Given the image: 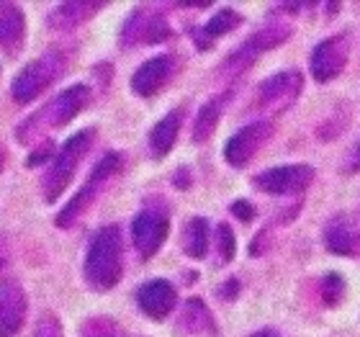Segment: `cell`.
<instances>
[{
  "mask_svg": "<svg viewBox=\"0 0 360 337\" xmlns=\"http://www.w3.org/2000/svg\"><path fill=\"white\" fill-rule=\"evenodd\" d=\"M270 134H273V124L268 119L252 121L248 127H242L224 144V160L232 167H245L257 152L263 150V144L270 139Z\"/></svg>",
  "mask_w": 360,
  "mask_h": 337,
  "instance_id": "obj_9",
  "label": "cell"
},
{
  "mask_svg": "<svg viewBox=\"0 0 360 337\" xmlns=\"http://www.w3.org/2000/svg\"><path fill=\"white\" fill-rule=\"evenodd\" d=\"M175 301H178V291H175V286L170 281H165V278L147 281L136 291V304L152 319H165L175 309Z\"/></svg>",
  "mask_w": 360,
  "mask_h": 337,
  "instance_id": "obj_13",
  "label": "cell"
},
{
  "mask_svg": "<svg viewBox=\"0 0 360 337\" xmlns=\"http://www.w3.org/2000/svg\"><path fill=\"white\" fill-rule=\"evenodd\" d=\"M80 337H119V327L108 317H90L83 322Z\"/></svg>",
  "mask_w": 360,
  "mask_h": 337,
  "instance_id": "obj_24",
  "label": "cell"
},
{
  "mask_svg": "<svg viewBox=\"0 0 360 337\" xmlns=\"http://www.w3.org/2000/svg\"><path fill=\"white\" fill-rule=\"evenodd\" d=\"M252 337H278L276 332H257V335H252Z\"/></svg>",
  "mask_w": 360,
  "mask_h": 337,
  "instance_id": "obj_31",
  "label": "cell"
},
{
  "mask_svg": "<svg viewBox=\"0 0 360 337\" xmlns=\"http://www.w3.org/2000/svg\"><path fill=\"white\" fill-rule=\"evenodd\" d=\"M350 165H347V170L350 172H358L360 170V142L355 144V150H353V155H350V160H347Z\"/></svg>",
  "mask_w": 360,
  "mask_h": 337,
  "instance_id": "obj_29",
  "label": "cell"
},
{
  "mask_svg": "<svg viewBox=\"0 0 360 337\" xmlns=\"http://www.w3.org/2000/svg\"><path fill=\"white\" fill-rule=\"evenodd\" d=\"M314 180V167L311 165H281L255 175V186L265 193L273 196H291L307 191Z\"/></svg>",
  "mask_w": 360,
  "mask_h": 337,
  "instance_id": "obj_10",
  "label": "cell"
},
{
  "mask_svg": "<svg viewBox=\"0 0 360 337\" xmlns=\"http://www.w3.org/2000/svg\"><path fill=\"white\" fill-rule=\"evenodd\" d=\"M224 286H226V291H219V296H226V299H232L234 293H237V281L232 278V281H226Z\"/></svg>",
  "mask_w": 360,
  "mask_h": 337,
  "instance_id": "obj_30",
  "label": "cell"
},
{
  "mask_svg": "<svg viewBox=\"0 0 360 337\" xmlns=\"http://www.w3.org/2000/svg\"><path fill=\"white\" fill-rule=\"evenodd\" d=\"M229 98H232V90H224V93L211 98L209 103L201 106V111H198L193 124V142L201 144L214 134V129H217L219 119H221V113H224L226 103H229Z\"/></svg>",
  "mask_w": 360,
  "mask_h": 337,
  "instance_id": "obj_20",
  "label": "cell"
},
{
  "mask_svg": "<svg viewBox=\"0 0 360 337\" xmlns=\"http://www.w3.org/2000/svg\"><path fill=\"white\" fill-rule=\"evenodd\" d=\"M288 37H291V29L283 26V23H270L265 29L255 31L252 37L245 39V42L226 57L224 65H221V72L240 75V72H245L260 54L268 52V49H273V46H278V44H283Z\"/></svg>",
  "mask_w": 360,
  "mask_h": 337,
  "instance_id": "obj_6",
  "label": "cell"
},
{
  "mask_svg": "<svg viewBox=\"0 0 360 337\" xmlns=\"http://www.w3.org/2000/svg\"><path fill=\"white\" fill-rule=\"evenodd\" d=\"M65 68H68L65 54H62L60 49H46L39 60L29 62V65L13 77V85H11L13 101L21 106L31 103L34 98L41 96V93L65 72Z\"/></svg>",
  "mask_w": 360,
  "mask_h": 337,
  "instance_id": "obj_4",
  "label": "cell"
},
{
  "mask_svg": "<svg viewBox=\"0 0 360 337\" xmlns=\"http://www.w3.org/2000/svg\"><path fill=\"white\" fill-rule=\"evenodd\" d=\"M90 101V88L88 85H70L62 93H57V98H52L44 108H39L34 116L26 119L23 127L15 129V136L23 144H31L39 134H44L49 129L65 127L72 116L83 111Z\"/></svg>",
  "mask_w": 360,
  "mask_h": 337,
  "instance_id": "obj_2",
  "label": "cell"
},
{
  "mask_svg": "<svg viewBox=\"0 0 360 337\" xmlns=\"http://www.w3.org/2000/svg\"><path fill=\"white\" fill-rule=\"evenodd\" d=\"M347 57H350V39H347V34L324 39L322 44H316L314 52H311V75L319 83H330L345 70Z\"/></svg>",
  "mask_w": 360,
  "mask_h": 337,
  "instance_id": "obj_11",
  "label": "cell"
},
{
  "mask_svg": "<svg viewBox=\"0 0 360 337\" xmlns=\"http://www.w3.org/2000/svg\"><path fill=\"white\" fill-rule=\"evenodd\" d=\"M34 337H62V330H60V322L54 319V317H44L41 322H39L37 332Z\"/></svg>",
  "mask_w": 360,
  "mask_h": 337,
  "instance_id": "obj_27",
  "label": "cell"
},
{
  "mask_svg": "<svg viewBox=\"0 0 360 337\" xmlns=\"http://www.w3.org/2000/svg\"><path fill=\"white\" fill-rule=\"evenodd\" d=\"M324 240L327 248L338 255H355L360 253V234L345 217H335L324 229Z\"/></svg>",
  "mask_w": 360,
  "mask_h": 337,
  "instance_id": "obj_19",
  "label": "cell"
},
{
  "mask_svg": "<svg viewBox=\"0 0 360 337\" xmlns=\"http://www.w3.org/2000/svg\"><path fill=\"white\" fill-rule=\"evenodd\" d=\"M93 136H96L93 129H80V132L70 136L68 142L62 144V150L49 160L52 165H49V170H46V175H44L46 201H57L62 191L70 186V180L75 175L80 160L85 158V152H88L90 144H93Z\"/></svg>",
  "mask_w": 360,
  "mask_h": 337,
  "instance_id": "obj_3",
  "label": "cell"
},
{
  "mask_svg": "<svg viewBox=\"0 0 360 337\" xmlns=\"http://www.w3.org/2000/svg\"><path fill=\"white\" fill-rule=\"evenodd\" d=\"M167 229H170V222H167V211L162 206H147L134 217L131 222V240H134V248L139 253V257H152L162 248V242L167 237Z\"/></svg>",
  "mask_w": 360,
  "mask_h": 337,
  "instance_id": "obj_7",
  "label": "cell"
},
{
  "mask_svg": "<svg viewBox=\"0 0 360 337\" xmlns=\"http://www.w3.org/2000/svg\"><path fill=\"white\" fill-rule=\"evenodd\" d=\"M173 31L167 26V18L160 15L152 6L136 8L134 13L129 15L121 31V42L124 46H139V44H158L165 42Z\"/></svg>",
  "mask_w": 360,
  "mask_h": 337,
  "instance_id": "obj_8",
  "label": "cell"
},
{
  "mask_svg": "<svg viewBox=\"0 0 360 337\" xmlns=\"http://www.w3.org/2000/svg\"><path fill=\"white\" fill-rule=\"evenodd\" d=\"M180 121H183V108H173L170 113H165L162 119L152 127L150 132V152L155 158H165L167 152L173 150L178 142Z\"/></svg>",
  "mask_w": 360,
  "mask_h": 337,
  "instance_id": "obj_17",
  "label": "cell"
},
{
  "mask_svg": "<svg viewBox=\"0 0 360 337\" xmlns=\"http://www.w3.org/2000/svg\"><path fill=\"white\" fill-rule=\"evenodd\" d=\"M83 270L85 281L96 291H108L119 284L124 273V240L119 224H105L93 234Z\"/></svg>",
  "mask_w": 360,
  "mask_h": 337,
  "instance_id": "obj_1",
  "label": "cell"
},
{
  "mask_svg": "<svg viewBox=\"0 0 360 337\" xmlns=\"http://www.w3.org/2000/svg\"><path fill=\"white\" fill-rule=\"evenodd\" d=\"M217 248H219V255H221V260H232L234 257V250H237V240H234V232L229 224H219L217 229Z\"/></svg>",
  "mask_w": 360,
  "mask_h": 337,
  "instance_id": "obj_25",
  "label": "cell"
},
{
  "mask_svg": "<svg viewBox=\"0 0 360 337\" xmlns=\"http://www.w3.org/2000/svg\"><path fill=\"white\" fill-rule=\"evenodd\" d=\"M240 23H242V15L237 13V11H232V8H221L217 15H211L209 21L203 23L201 29L193 34L195 46H198V49H209L219 37H224V34L234 31Z\"/></svg>",
  "mask_w": 360,
  "mask_h": 337,
  "instance_id": "obj_18",
  "label": "cell"
},
{
  "mask_svg": "<svg viewBox=\"0 0 360 337\" xmlns=\"http://www.w3.org/2000/svg\"><path fill=\"white\" fill-rule=\"evenodd\" d=\"M170 75H173V57H170V54L152 57V60H147L144 65H139V68L134 70V75H131V90H134L139 98H150L170 80Z\"/></svg>",
  "mask_w": 360,
  "mask_h": 337,
  "instance_id": "obj_14",
  "label": "cell"
},
{
  "mask_svg": "<svg viewBox=\"0 0 360 337\" xmlns=\"http://www.w3.org/2000/svg\"><path fill=\"white\" fill-rule=\"evenodd\" d=\"M101 11V3H60V6L54 8L52 13H49V26L57 31H70L75 29L77 23L88 21L90 15L98 13Z\"/></svg>",
  "mask_w": 360,
  "mask_h": 337,
  "instance_id": "obj_21",
  "label": "cell"
},
{
  "mask_svg": "<svg viewBox=\"0 0 360 337\" xmlns=\"http://www.w3.org/2000/svg\"><path fill=\"white\" fill-rule=\"evenodd\" d=\"M29 304L26 293L15 278H3V337H13L23 327Z\"/></svg>",
  "mask_w": 360,
  "mask_h": 337,
  "instance_id": "obj_15",
  "label": "cell"
},
{
  "mask_svg": "<svg viewBox=\"0 0 360 337\" xmlns=\"http://www.w3.org/2000/svg\"><path fill=\"white\" fill-rule=\"evenodd\" d=\"M121 165H124V155H119V152H105L103 158L98 160V165L90 170L85 186L80 188V191L75 193V198H72V201L60 211V217H57V227L75 224L77 219L83 217V211L88 209L90 203L96 201L98 191L105 186V180L113 178V175L121 170Z\"/></svg>",
  "mask_w": 360,
  "mask_h": 337,
  "instance_id": "obj_5",
  "label": "cell"
},
{
  "mask_svg": "<svg viewBox=\"0 0 360 337\" xmlns=\"http://www.w3.org/2000/svg\"><path fill=\"white\" fill-rule=\"evenodd\" d=\"M0 37H3V52H6V57H15L23 49L26 18H23L21 6L8 3V0L0 6Z\"/></svg>",
  "mask_w": 360,
  "mask_h": 337,
  "instance_id": "obj_16",
  "label": "cell"
},
{
  "mask_svg": "<svg viewBox=\"0 0 360 337\" xmlns=\"http://www.w3.org/2000/svg\"><path fill=\"white\" fill-rule=\"evenodd\" d=\"M209 222L203 217H193L183 229V250H186L188 257H195L201 260L203 255L209 253Z\"/></svg>",
  "mask_w": 360,
  "mask_h": 337,
  "instance_id": "obj_23",
  "label": "cell"
},
{
  "mask_svg": "<svg viewBox=\"0 0 360 337\" xmlns=\"http://www.w3.org/2000/svg\"><path fill=\"white\" fill-rule=\"evenodd\" d=\"M178 327L183 332H191V335H201V332H211L214 335V317L206 309L201 299H188L183 312H180Z\"/></svg>",
  "mask_w": 360,
  "mask_h": 337,
  "instance_id": "obj_22",
  "label": "cell"
},
{
  "mask_svg": "<svg viewBox=\"0 0 360 337\" xmlns=\"http://www.w3.org/2000/svg\"><path fill=\"white\" fill-rule=\"evenodd\" d=\"M324 288H322V296H324V304H330L335 307L340 299H342V293H345V284H342V278L330 273V276H324Z\"/></svg>",
  "mask_w": 360,
  "mask_h": 337,
  "instance_id": "obj_26",
  "label": "cell"
},
{
  "mask_svg": "<svg viewBox=\"0 0 360 337\" xmlns=\"http://www.w3.org/2000/svg\"><path fill=\"white\" fill-rule=\"evenodd\" d=\"M301 72L296 70H283V72H278V75H270L260 88H257V106H263V108H285L288 103H293L301 93Z\"/></svg>",
  "mask_w": 360,
  "mask_h": 337,
  "instance_id": "obj_12",
  "label": "cell"
},
{
  "mask_svg": "<svg viewBox=\"0 0 360 337\" xmlns=\"http://www.w3.org/2000/svg\"><path fill=\"white\" fill-rule=\"evenodd\" d=\"M232 211H234V217L242 219V222H252V217H255V211H252L250 201H234Z\"/></svg>",
  "mask_w": 360,
  "mask_h": 337,
  "instance_id": "obj_28",
  "label": "cell"
}]
</instances>
